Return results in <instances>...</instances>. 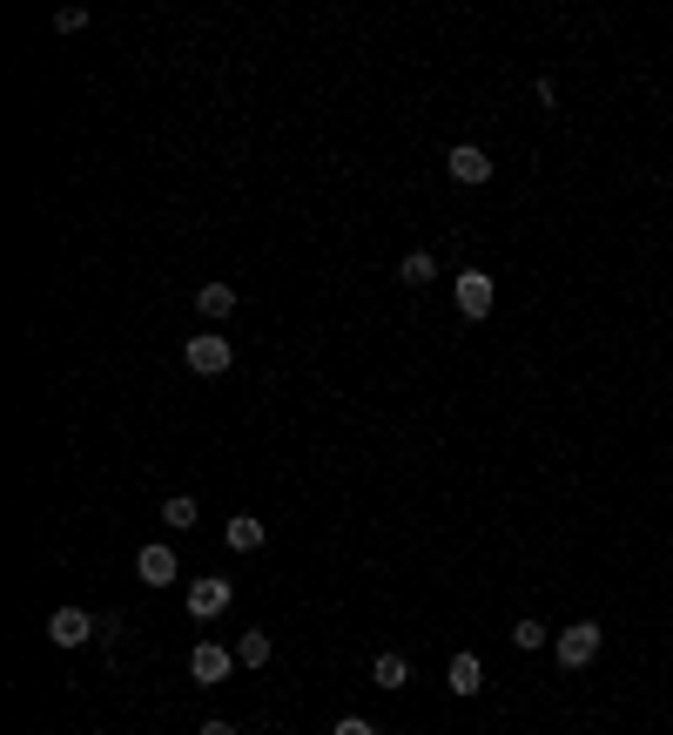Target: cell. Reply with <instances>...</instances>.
Here are the masks:
<instances>
[{
	"label": "cell",
	"mask_w": 673,
	"mask_h": 735,
	"mask_svg": "<svg viewBox=\"0 0 673 735\" xmlns=\"http://www.w3.org/2000/svg\"><path fill=\"white\" fill-rule=\"evenodd\" d=\"M599 648H606V627H599V621H573V627H559V635H552V661L566 668V674L593 668Z\"/></svg>",
	"instance_id": "1"
},
{
	"label": "cell",
	"mask_w": 673,
	"mask_h": 735,
	"mask_svg": "<svg viewBox=\"0 0 673 735\" xmlns=\"http://www.w3.org/2000/svg\"><path fill=\"white\" fill-rule=\"evenodd\" d=\"M230 358H236V351H230V338H216V331H202V338H189V344H183V364H189L196 379H222V372H230Z\"/></svg>",
	"instance_id": "2"
},
{
	"label": "cell",
	"mask_w": 673,
	"mask_h": 735,
	"mask_svg": "<svg viewBox=\"0 0 673 735\" xmlns=\"http://www.w3.org/2000/svg\"><path fill=\"white\" fill-rule=\"evenodd\" d=\"M88 635H101V621H95L88 607H54V614H47V641H54V648H81Z\"/></svg>",
	"instance_id": "3"
},
{
	"label": "cell",
	"mask_w": 673,
	"mask_h": 735,
	"mask_svg": "<svg viewBox=\"0 0 673 735\" xmlns=\"http://www.w3.org/2000/svg\"><path fill=\"white\" fill-rule=\"evenodd\" d=\"M230 601H236V588L222 581V573H196V581H189V614H196V621H216Z\"/></svg>",
	"instance_id": "4"
},
{
	"label": "cell",
	"mask_w": 673,
	"mask_h": 735,
	"mask_svg": "<svg viewBox=\"0 0 673 735\" xmlns=\"http://www.w3.org/2000/svg\"><path fill=\"white\" fill-rule=\"evenodd\" d=\"M452 297H459V318L485 325V318H492V297H498V290H492V277H485V271H465V277L452 284Z\"/></svg>",
	"instance_id": "5"
},
{
	"label": "cell",
	"mask_w": 673,
	"mask_h": 735,
	"mask_svg": "<svg viewBox=\"0 0 673 735\" xmlns=\"http://www.w3.org/2000/svg\"><path fill=\"white\" fill-rule=\"evenodd\" d=\"M444 169H452V183L478 189V183H492V155H485L478 142H452V155H444Z\"/></svg>",
	"instance_id": "6"
},
{
	"label": "cell",
	"mask_w": 673,
	"mask_h": 735,
	"mask_svg": "<svg viewBox=\"0 0 673 735\" xmlns=\"http://www.w3.org/2000/svg\"><path fill=\"white\" fill-rule=\"evenodd\" d=\"M230 668H236V655L222 648V641H202V648L189 655V674L202 681V689H216V681H230Z\"/></svg>",
	"instance_id": "7"
},
{
	"label": "cell",
	"mask_w": 673,
	"mask_h": 735,
	"mask_svg": "<svg viewBox=\"0 0 673 735\" xmlns=\"http://www.w3.org/2000/svg\"><path fill=\"white\" fill-rule=\"evenodd\" d=\"M135 573H142L148 588H168V581H176V547H162V540L142 547V553H135Z\"/></svg>",
	"instance_id": "8"
},
{
	"label": "cell",
	"mask_w": 673,
	"mask_h": 735,
	"mask_svg": "<svg viewBox=\"0 0 673 735\" xmlns=\"http://www.w3.org/2000/svg\"><path fill=\"white\" fill-rule=\"evenodd\" d=\"M444 689H452V695H478V689H485V661H478V655H452Z\"/></svg>",
	"instance_id": "9"
},
{
	"label": "cell",
	"mask_w": 673,
	"mask_h": 735,
	"mask_svg": "<svg viewBox=\"0 0 673 735\" xmlns=\"http://www.w3.org/2000/svg\"><path fill=\"white\" fill-rule=\"evenodd\" d=\"M222 540H230V553H256V547H263V519H256V513H236L230 527H222Z\"/></svg>",
	"instance_id": "10"
},
{
	"label": "cell",
	"mask_w": 673,
	"mask_h": 735,
	"mask_svg": "<svg viewBox=\"0 0 673 735\" xmlns=\"http://www.w3.org/2000/svg\"><path fill=\"white\" fill-rule=\"evenodd\" d=\"M196 310H202L209 325H222V318L236 310V290H230V284H202V290H196Z\"/></svg>",
	"instance_id": "11"
},
{
	"label": "cell",
	"mask_w": 673,
	"mask_h": 735,
	"mask_svg": "<svg viewBox=\"0 0 673 735\" xmlns=\"http://www.w3.org/2000/svg\"><path fill=\"white\" fill-rule=\"evenodd\" d=\"M371 681H377V689H384V695H398V689H405V681H411V668H405V655H377V661H371Z\"/></svg>",
	"instance_id": "12"
},
{
	"label": "cell",
	"mask_w": 673,
	"mask_h": 735,
	"mask_svg": "<svg viewBox=\"0 0 673 735\" xmlns=\"http://www.w3.org/2000/svg\"><path fill=\"white\" fill-rule=\"evenodd\" d=\"M398 277H405L411 290H424V284L438 277V256H431V250H411V256H405V264H398Z\"/></svg>",
	"instance_id": "13"
},
{
	"label": "cell",
	"mask_w": 673,
	"mask_h": 735,
	"mask_svg": "<svg viewBox=\"0 0 673 735\" xmlns=\"http://www.w3.org/2000/svg\"><path fill=\"white\" fill-rule=\"evenodd\" d=\"M162 527H176V534H183V527H196V500H189V493L162 500Z\"/></svg>",
	"instance_id": "14"
},
{
	"label": "cell",
	"mask_w": 673,
	"mask_h": 735,
	"mask_svg": "<svg viewBox=\"0 0 673 735\" xmlns=\"http://www.w3.org/2000/svg\"><path fill=\"white\" fill-rule=\"evenodd\" d=\"M236 661H243V668H263V661H269V635H263V627H250V635L236 641Z\"/></svg>",
	"instance_id": "15"
},
{
	"label": "cell",
	"mask_w": 673,
	"mask_h": 735,
	"mask_svg": "<svg viewBox=\"0 0 673 735\" xmlns=\"http://www.w3.org/2000/svg\"><path fill=\"white\" fill-rule=\"evenodd\" d=\"M512 648H519V655L545 648V627H539V621H519V627H512Z\"/></svg>",
	"instance_id": "16"
},
{
	"label": "cell",
	"mask_w": 673,
	"mask_h": 735,
	"mask_svg": "<svg viewBox=\"0 0 673 735\" xmlns=\"http://www.w3.org/2000/svg\"><path fill=\"white\" fill-rule=\"evenodd\" d=\"M330 735H377V722H364V715H344V722H336Z\"/></svg>",
	"instance_id": "17"
},
{
	"label": "cell",
	"mask_w": 673,
	"mask_h": 735,
	"mask_svg": "<svg viewBox=\"0 0 673 735\" xmlns=\"http://www.w3.org/2000/svg\"><path fill=\"white\" fill-rule=\"evenodd\" d=\"M196 735H236V722H202Z\"/></svg>",
	"instance_id": "18"
}]
</instances>
